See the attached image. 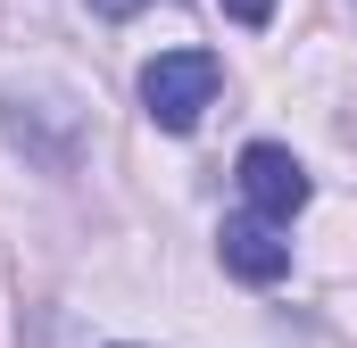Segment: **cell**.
Instances as JSON below:
<instances>
[{"label": "cell", "instance_id": "cell-1", "mask_svg": "<svg viewBox=\"0 0 357 348\" xmlns=\"http://www.w3.org/2000/svg\"><path fill=\"white\" fill-rule=\"evenodd\" d=\"M216 58L208 50H158L150 67H142V108H150V125L158 133H191L208 108H216Z\"/></svg>", "mask_w": 357, "mask_h": 348}, {"label": "cell", "instance_id": "cell-3", "mask_svg": "<svg viewBox=\"0 0 357 348\" xmlns=\"http://www.w3.org/2000/svg\"><path fill=\"white\" fill-rule=\"evenodd\" d=\"M216 258H225V274H241V282H282L291 274V241L274 232V216H225V232H216Z\"/></svg>", "mask_w": 357, "mask_h": 348}, {"label": "cell", "instance_id": "cell-4", "mask_svg": "<svg viewBox=\"0 0 357 348\" xmlns=\"http://www.w3.org/2000/svg\"><path fill=\"white\" fill-rule=\"evenodd\" d=\"M225 17H233V25H266L274 0H225Z\"/></svg>", "mask_w": 357, "mask_h": 348}, {"label": "cell", "instance_id": "cell-2", "mask_svg": "<svg viewBox=\"0 0 357 348\" xmlns=\"http://www.w3.org/2000/svg\"><path fill=\"white\" fill-rule=\"evenodd\" d=\"M241 199H250L258 216H274V224H291V216L307 207V166H299L282 141H250V150H241Z\"/></svg>", "mask_w": 357, "mask_h": 348}, {"label": "cell", "instance_id": "cell-5", "mask_svg": "<svg viewBox=\"0 0 357 348\" xmlns=\"http://www.w3.org/2000/svg\"><path fill=\"white\" fill-rule=\"evenodd\" d=\"M91 8H100V17H133L142 0H91Z\"/></svg>", "mask_w": 357, "mask_h": 348}]
</instances>
